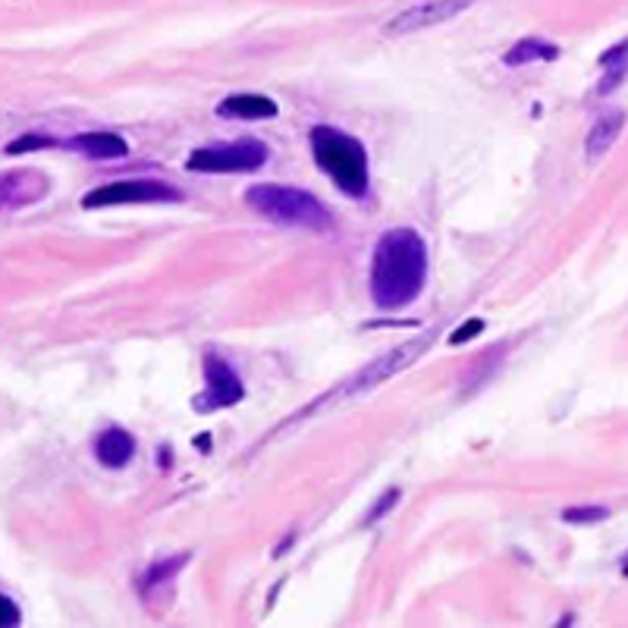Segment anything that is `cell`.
Segmentation results:
<instances>
[{
  "label": "cell",
  "instance_id": "6da1fadb",
  "mask_svg": "<svg viewBox=\"0 0 628 628\" xmlns=\"http://www.w3.org/2000/svg\"><path fill=\"white\" fill-rule=\"evenodd\" d=\"M428 280V245L421 232L396 226L380 236L371 258V298L380 311L409 308Z\"/></svg>",
  "mask_w": 628,
  "mask_h": 628
},
{
  "label": "cell",
  "instance_id": "7a4b0ae2",
  "mask_svg": "<svg viewBox=\"0 0 628 628\" xmlns=\"http://www.w3.org/2000/svg\"><path fill=\"white\" fill-rule=\"evenodd\" d=\"M311 154L314 164L337 183V189L349 199L368 195V151L355 135L337 126H314L311 129Z\"/></svg>",
  "mask_w": 628,
  "mask_h": 628
},
{
  "label": "cell",
  "instance_id": "3957f363",
  "mask_svg": "<svg viewBox=\"0 0 628 628\" xmlns=\"http://www.w3.org/2000/svg\"><path fill=\"white\" fill-rule=\"evenodd\" d=\"M245 205L258 211L261 217L283 226H302V230H330V214L311 192L296 185H251L245 192Z\"/></svg>",
  "mask_w": 628,
  "mask_h": 628
},
{
  "label": "cell",
  "instance_id": "277c9868",
  "mask_svg": "<svg viewBox=\"0 0 628 628\" xmlns=\"http://www.w3.org/2000/svg\"><path fill=\"white\" fill-rule=\"evenodd\" d=\"M267 164V145L255 139L232 142V145H211L189 154L192 173H255Z\"/></svg>",
  "mask_w": 628,
  "mask_h": 628
},
{
  "label": "cell",
  "instance_id": "5b68a950",
  "mask_svg": "<svg viewBox=\"0 0 628 628\" xmlns=\"http://www.w3.org/2000/svg\"><path fill=\"white\" fill-rule=\"evenodd\" d=\"M183 201V192L154 179H123V183L98 185L82 199V208H113V205H167Z\"/></svg>",
  "mask_w": 628,
  "mask_h": 628
},
{
  "label": "cell",
  "instance_id": "8992f818",
  "mask_svg": "<svg viewBox=\"0 0 628 628\" xmlns=\"http://www.w3.org/2000/svg\"><path fill=\"white\" fill-rule=\"evenodd\" d=\"M245 396V387L242 380L236 377V371L217 355H208L205 358V390L201 396L192 399V409L195 412H214V409H230V405L242 403Z\"/></svg>",
  "mask_w": 628,
  "mask_h": 628
},
{
  "label": "cell",
  "instance_id": "52a82bcc",
  "mask_svg": "<svg viewBox=\"0 0 628 628\" xmlns=\"http://www.w3.org/2000/svg\"><path fill=\"white\" fill-rule=\"evenodd\" d=\"M471 4H475V0H424V4H415V7H409V10H403V13L393 16V20L387 22L384 32L393 35V38L421 32V29L440 26V22L465 13Z\"/></svg>",
  "mask_w": 628,
  "mask_h": 628
},
{
  "label": "cell",
  "instance_id": "ba28073f",
  "mask_svg": "<svg viewBox=\"0 0 628 628\" xmlns=\"http://www.w3.org/2000/svg\"><path fill=\"white\" fill-rule=\"evenodd\" d=\"M424 343H428V339H418V343H405V346H399V349L387 352L384 358H377L374 364H368V368H364L362 374H358L355 380H352V384L346 387V393H364V390H371L374 384H384L387 377H393L396 371L409 368V364L415 362L418 355H421Z\"/></svg>",
  "mask_w": 628,
  "mask_h": 628
},
{
  "label": "cell",
  "instance_id": "9c48e42d",
  "mask_svg": "<svg viewBox=\"0 0 628 628\" xmlns=\"http://www.w3.org/2000/svg\"><path fill=\"white\" fill-rule=\"evenodd\" d=\"M47 189V179L35 170H20V173H7V176L0 179V205L13 211V208H22V205H32L45 195Z\"/></svg>",
  "mask_w": 628,
  "mask_h": 628
},
{
  "label": "cell",
  "instance_id": "30bf717a",
  "mask_svg": "<svg viewBox=\"0 0 628 628\" xmlns=\"http://www.w3.org/2000/svg\"><path fill=\"white\" fill-rule=\"evenodd\" d=\"M277 113V101L267 94H230L217 104V117L224 119H271Z\"/></svg>",
  "mask_w": 628,
  "mask_h": 628
},
{
  "label": "cell",
  "instance_id": "8fae6325",
  "mask_svg": "<svg viewBox=\"0 0 628 628\" xmlns=\"http://www.w3.org/2000/svg\"><path fill=\"white\" fill-rule=\"evenodd\" d=\"M94 456L104 469H123L129 459L135 456V440L133 434H126L119 428H110L94 440Z\"/></svg>",
  "mask_w": 628,
  "mask_h": 628
},
{
  "label": "cell",
  "instance_id": "7c38bea8",
  "mask_svg": "<svg viewBox=\"0 0 628 628\" xmlns=\"http://www.w3.org/2000/svg\"><path fill=\"white\" fill-rule=\"evenodd\" d=\"M69 145L92 160H119L129 154L126 139H119L117 133H86V135H76Z\"/></svg>",
  "mask_w": 628,
  "mask_h": 628
},
{
  "label": "cell",
  "instance_id": "4fadbf2b",
  "mask_svg": "<svg viewBox=\"0 0 628 628\" xmlns=\"http://www.w3.org/2000/svg\"><path fill=\"white\" fill-rule=\"evenodd\" d=\"M622 126H625V113L622 110H609V113H603V117L597 119L594 129L588 133V160H600L603 154L616 145V139H619V133H622Z\"/></svg>",
  "mask_w": 628,
  "mask_h": 628
},
{
  "label": "cell",
  "instance_id": "5bb4252c",
  "mask_svg": "<svg viewBox=\"0 0 628 628\" xmlns=\"http://www.w3.org/2000/svg\"><path fill=\"white\" fill-rule=\"evenodd\" d=\"M556 57H559V47L550 45V41L522 38L506 57H502V63H506V67H525V63H543V60H556Z\"/></svg>",
  "mask_w": 628,
  "mask_h": 628
},
{
  "label": "cell",
  "instance_id": "9a60e30c",
  "mask_svg": "<svg viewBox=\"0 0 628 628\" xmlns=\"http://www.w3.org/2000/svg\"><path fill=\"white\" fill-rule=\"evenodd\" d=\"M185 562H189V553L173 556V559H164V562H154L151 569L145 572V588H158L160 582H167V578L176 575V572L183 569Z\"/></svg>",
  "mask_w": 628,
  "mask_h": 628
},
{
  "label": "cell",
  "instance_id": "2e32d148",
  "mask_svg": "<svg viewBox=\"0 0 628 628\" xmlns=\"http://www.w3.org/2000/svg\"><path fill=\"white\" fill-rule=\"evenodd\" d=\"M609 512L600 510V506H572V510L562 512V522L569 525H594V522H603Z\"/></svg>",
  "mask_w": 628,
  "mask_h": 628
},
{
  "label": "cell",
  "instance_id": "e0dca14e",
  "mask_svg": "<svg viewBox=\"0 0 628 628\" xmlns=\"http://www.w3.org/2000/svg\"><path fill=\"white\" fill-rule=\"evenodd\" d=\"M399 496H403V490H399V487H390V490H387V493L380 496V500H377L374 506H371V510H368V516L362 518L364 528H368V525H374V522H380V518H384L387 512H390L393 506H396V502H399Z\"/></svg>",
  "mask_w": 628,
  "mask_h": 628
},
{
  "label": "cell",
  "instance_id": "ac0fdd59",
  "mask_svg": "<svg viewBox=\"0 0 628 628\" xmlns=\"http://www.w3.org/2000/svg\"><path fill=\"white\" fill-rule=\"evenodd\" d=\"M41 148H57V139H51V135H20V139L7 145V154L41 151Z\"/></svg>",
  "mask_w": 628,
  "mask_h": 628
},
{
  "label": "cell",
  "instance_id": "d6986e66",
  "mask_svg": "<svg viewBox=\"0 0 628 628\" xmlns=\"http://www.w3.org/2000/svg\"><path fill=\"white\" fill-rule=\"evenodd\" d=\"M481 333H484V321H481V318H469L462 327H459L456 333H453L450 343H453V346H462V343H469V339L481 337Z\"/></svg>",
  "mask_w": 628,
  "mask_h": 628
},
{
  "label": "cell",
  "instance_id": "ffe728a7",
  "mask_svg": "<svg viewBox=\"0 0 628 628\" xmlns=\"http://www.w3.org/2000/svg\"><path fill=\"white\" fill-rule=\"evenodd\" d=\"M4 607H7V616H4V625H16L20 622V607H16L10 597H4Z\"/></svg>",
  "mask_w": 628,
  "mask_h": 628
}]
</instances>
